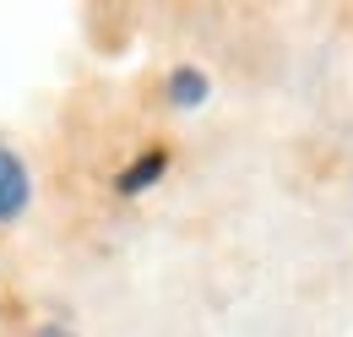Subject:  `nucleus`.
<instances>
[{
  "label": "nucleus",
  "mask_w": 353,
  "mask_h": 337,
  "mask_svg": "<svg viewBox=\"0 0 353 337\" xmlns=\"http://www.w3.org/2000/svg\"><path fill=\"white\" fill-rule=\"evenodd\" d=\"M28 207H33V168H28L22 153H11L0 142V229L17 223Z\"/></svg>",
  "instance_id": "1"
},
{
  "label": "nucleus",
  "mask_w": 353,
  "mask_h": 337,
  "mask_svg": "<svg viewBox=\"0 0 353 337\" xmlns=\"http://www.w3.org/2000/svg\"><path fill=\"white\" fill-rule=\"evenodd\" d=\"M33 337H77V332H71L65 321H44V327H39V332H33Z\"/></svg>",
  "instance_id": "4"
},
{
  "label": "nucleus",
  "mask_w": 353,
  "mask_h": 337,
  "mask_svg": "<svg viewBox=\"0 0 353 337\" xmlns=\"http://www.w3.org/2000/svg\"><path fill=\"white\" fill-rule=\"evenodd\" d=\"M163 87H169V104H174V109H196V104L207 98V77H201L196 66H174Z\"/></svg>",
  "instance_id": "3"
},
{
  "label": "nucleus",
  "mask_w": 353,
  "mask_h": 337,
  "mask_svg": "<svg viewBox=\"0 0 353 337\" xmlns=\"http://www.w3.org/2000/svg\"><path fill=\"white\" fill-rule=\"evenodd\" d=\"M163 168H169V153H163V147H152V153H141L136 164H125L120 174H114V191H120V196H141L147 185H158V180H163Z\"/></svg>",
  "instance_id": "2"
}]
</instances>
